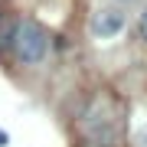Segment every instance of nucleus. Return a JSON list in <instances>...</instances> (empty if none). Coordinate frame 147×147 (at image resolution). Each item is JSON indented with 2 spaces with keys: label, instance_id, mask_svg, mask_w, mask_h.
<instances>
[{
  "label": "nucleus",
  "instance_id": "20e7f679",
  "mask_svg": "<svg viewBox=\"0 0 147 147\" xmlns=\"http://www.w3.org/2000/svg\"><path fill=\"white\" fill-rule=\"evenodd\" d=\"M10 36H13V20H7V16L0 13V49L10 46Z\"/></svg>",
  "mask_w": 147,
  "mask_h": 147
},
{
  "label": "nucleus",
  "instance_id": "f257e3e1",
  "mask_svg": "<svg viewBox=\"0 0 147 147\" xmlns=\"http://www.w3.org/2000/svg\"><path fill=\"white\" fill-rule=\"evenodd\" d=\"M82 147H118L124 141V108L115 95H95L79 118Z\"/></svg>",
  "mask_w": 147,
  "mask_h": 147
},
{
  "label": "nucleus",
  "instance_id": "423d86ee",
  "mask_svg": "<svg viewBox=\"0 0 147 147\" xmlns=\"http://www.w3.org/2000/svg\"><path fill=\"white\" fill-rule=\"evenodd\" d=\"M134 144H137V147H147V127H144V131H137V137H134Z\"/></svg>",
  "mask_w": 147,
  "mask_h": 147
},
{
  "label": "nucleus",
  "instance_id": "39448f33",
  "mask_svg": "<svg viewBox=\"0 0 147 147\" xmlns=\"http://www.w3.org/2000/svg\"><path fill=\"white\" fill-rule=\"evenodd\" d=\"M137 33H141V39H147V10L141 13V20H137Z\"/></svg>",
  "mask_w": 147,
  "mask_h": 147
},
{
  "label": "nucleus",
  "instance_id": "0eeeda50",
  "mask_svg": "<svg viewBox=\"0 0 147 147\" xmlns=\"http://www.w3.org/2000/svg\"><path fill=\"white\" fill-rule=\"evenodd\" d=\"M118 3H134V0H118Z\"/></svg>",
  "mask_w": 147,
  "mask_h": 147
},
{
  "label": "nucleus",
  "instance_id": "f03ea898",
  "mask_svg": "<svg viewBox=\"0 0 147 147\" xmlns=\"http://www.w3.org/2000/svg\"><path fill=\"white\" fill-rule=\"evenodd\" d=\"M10 46H13V56L23 65H36L49 53V36H46V30L36 20H20V23H13Z\"/></svg>",
  "mask_w": 147,
  "mask_h": 147
},
{
  "label": "nucleus",
  "instance_id": "7ed1b4c3",
  "mask_svg": "<svg viewBox=\"0 0 147 147\" xmlns=\"http://www.w3.org/2000/svg\"><path fill=\"white\" fill-rule=\"evenodd\" d=\"M88 30H92L95 39H111V36H118V33L124 30V13L115 10V7H98V10L92 13Z\"/></svg>",
  "mask_w": 147,
  "mask_h": 147
}]
</instances>
